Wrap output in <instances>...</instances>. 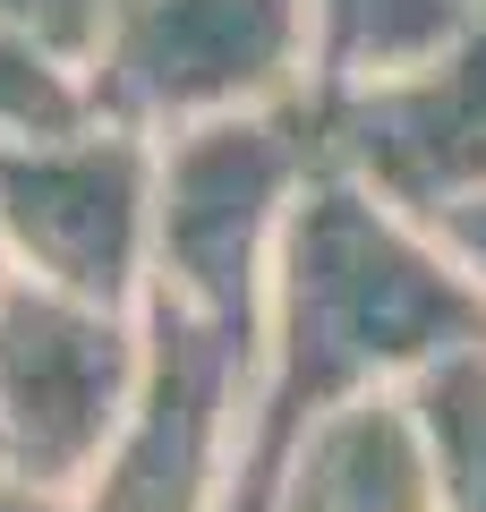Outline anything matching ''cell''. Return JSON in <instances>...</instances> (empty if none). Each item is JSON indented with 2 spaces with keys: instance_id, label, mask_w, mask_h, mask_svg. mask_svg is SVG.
<instances>
[{
  "instance_id": "3",
  "label": "cell",
  "mask_w": 486,
  "mask_h": 512,
  "mask_svg": "<svg viewBox=\"0 0 486 512\" xmlns=\"http://www.w3.org/2000/svg\"><path fill=\"white\" fill-rule=\"evenodd\" d=\"M231 367H239L231 325H214L197 308H171L120 436L69 487L60 512H231L222 504V478H214L222 410H231Z\"/></svg>"
},
{
  "instance_id": "13",
  "label": "cell",
  "mask_w": 486,
  "mask_h": 512,
  "mask_svg": "<svg viewBox=\"0 0 486 512\" xmlns=\"http://www.w3.org/2000/svg\"><path fill=\"white\" fill-rule=\"evenodd\" d=\"M444 222H452V239H461V248H469V256H478V265H486V197H469V205H452Z\"/></svg>"
},
{
  "instance_id": "12",
  "label": "cell",
  "mask_w": 486,
  "mask_h": 512,
  "mask_svg": "<svg viewBox=\"0 0 486 512\" xmlns=\"http://www.w3.org/2000/svg\"><path fill=\"white\" fill-rule=\"evenodd\" d=\"M0 26H18V35L52 43L60 60L86 69L103 52V26H111V0H0Z\"/></svg>"
},
{
  "instance_id": "14",
  "label": "cell",
  "mask_w": 486,
  "mask_h": 512,
  "mask_svg": "<svg viewBox=\"0 0 486 512\" xmlns=\"http://www.w3.org/2000/svg\"><path fill=\"white\" fill-rule=\"evenodd\" d=\"M0 512H60V495H43V487H26V478L0 470Z\"/></svg>"
},
{
  "instance_id": "2",
  "label": "cell",
  "mask_w": 486,
  "mask_h": 512,
  "mask_svg": "<svg viewBox=\"0 0 486 512\" xmlns=\"http://www.w3.org/2000/svg\"><path fill=\"white\" fill-rule=\"evenodd\" d=\"M137 350L103 299L52 291L18 274L0 282V470L43 495H69L120 436L137 402Z\"/></svg>"
},
{
  "instance_id": "7",
  "label": "cell",
  "mask_w": 486,
  "mask_h": 512,
  "mask_svg": "<svg viewBox=\"0 0 486 512\" xmlns=\"http://www.w3.org/2000/svg\"><path fill=\"white\" fill-rule=\"evenodd\" d=\"M350 154L384 197L427 205V214H452L486 188V0L461 26V43H444L427 69L359 86Z\"/></svg>"
},
{
  "instance_id": "15",
  "label": "cell",
  "mask_w": 486,
  "mask_h": 512,
  "mask_svg": "<svg viewBox=\"0 0 486 512\" xmlns=\"http://www.w3.org/2000/svg\"><path fill=\"white\" fill-rule=\"evenodd\" d=\"M231 512H265V487H248V495H239V504Z\"/></svg>"
},
{
  "instance_id": "11",
  "label": "cell",
  "mask_w": 486,
  "mask_h": 512,
  "mask_svg": "<svg viewBox=\"0 0 486 512\" xmlns=\"http://www.w3.org/2000/svg\"><path fill=\"white\" fill-rule=\"evenodd\" d=\"M86 128V86L77 60H60L52 43L0 26V146H52Z\"/></svg>"
},
{
  "instance_id": "9",
  "label": "cell",
  "mask_w": 486,
  "mask_h": 512,
  "mask_svg": "<svg viewBox=\"0 0 486 512\" xmlns=\"http://www.w3.org/2000/svg\"><path fill=\"white\" fill-rule=\"evenodd\" d=\"M469 18H478V0H307V35L359 86L427 69L444 43H461Z\"/></svg>"
},
{
  "instance_id": "1",
  "label": "cell",
  "mask_w": 486,
  "mask_h": 512,
  "mask_svg": "<svg viewBox=\"0 0 486 512\" xmlns=\"http://www.w3.org/2000/svg\"><path fill=\"white\" fill-rule=\"evenodd\" d=\"M418 350H486V299L427 248H410L367 197H316L290 231L282 410L299 419V402H324L350 376Z\"/></svg>"
},
{
  "instance_id": "10",
  "label": "cell",
  "mask_w": 486,
  "mask_h": 512,
  "mask_svg": "<svg viewBox=\"0 0 486 512\" xmlns=\"http://www.w3.org/2000/svg\"><path fill=\"white\" fill-rule=\"evenodd\" d=\"M435 453V512H486V350H452L418 402Z\"/></svg>"
},
{
  "instance_id": "16",
  "label": "cell",
  "mask_w": 486,
  "mask_h": 512,
  "mask_svg": "<svg viewBox=\"0 0 486 512\" xmlns=\"http://www.w3.org/2000/svg\"><path fill=\"white\" fill-rule=\"evenodd\" d=\"M0 282H9V248H0Z\"/></svg>"
},
{
  "instance_id": "5",
  "label": "cell",
  "mask_w": 486,
  "mask_h": 512,
  "mask_svg": "<svg viewBox=\"0 0 486 512\" xmlns=\"http://www.w3.org/2000/svg\"><path fill=\"white\" fill-rule=\"evenodd\" d=\"M0 248L18 274L111 308L145 248V163L86 128L52 146H0Z\"/></svg>"
},
{
  "instance_id": "8",
  "label": "cell",
  "mask_w": 486,
  "mask_h": 512,
  "mask_svg": "<svg viewBox=\"0 0 486 512\" xmlns=\"http://www.w3.org/2000/svg\"><path fill=\"white\" fill-rule=\"evenodd\" d=\"M265 512H435L427 427L401 402H342L299 444V478L265 495Z\"/></svg>"
},
{
  "instance_id": "4",
  "label": "cell",
  "mask_w": 486,
  "mask_h": 512,
  "mask_svg": "<svg viewBox=\"0 0 486 512\" xmlns=\"http://www.w3.org/2000/svg\"><path fill=\"white\" fill-rule=\"evenodd\" d=\"M307 0H111L94 94L137 111H222L290 86L307 60Z\"/></svg>"
},
{
  "instance_id": "6",
  "label": "cell",
  "mask_w": 486,
  "mask_h": 512,
  "mask_svg": "<svg viewBox=\"0 0 486 512\" xmlns=\"http://www.w3.org/2000/svg\"><path fill=\"white\" fill-rule=\"evenodd\" d=\"M290 146L265 120H214L188 128L162 171V256L180 274V299L214 325H231L248 299V256L265 214L282 205Z\"/></svg>"
}]
</instances>
